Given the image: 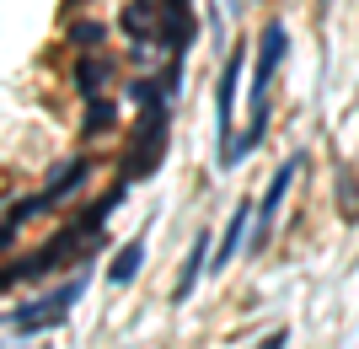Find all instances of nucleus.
Segmentation results:
<instances>
[{
	"mask_svg": "<svg viewBox=\"0 0 359 349\" xmlns=\"http://www.w3.org/2000/svg\"><path fill=\"white\" fill-rule=\"evenodd\" d=\"M140 258H145V237H135V242L123 247L118 258L107 263V279H113V285H135V274H140Z\"/></svg>",
	"mask_w": 359,
	"mask_h": 349,
	"instance_id": "obj_11",
	"label": "nucleus"
},
{
	"mask_svg": "<svg viewBox=\"0 0 359 349\" xmlns=\"http://www.w3.org/2000/svg\"><path fill=\"white\" fill-rule=\"evenodd\" d=\"M6 242H11V226H0V247H6Z\"/></svg>",
	"mask_w": 359,
	"mask_h": 349,
	"instance_id": "obj_17",
	"label": "nucleus"
},
{
	"mask_svg": "<svg viewBox=\"0 0 359 349\" xmlns=\"http://www.w3.org/2000/svg\"><path fill=\"white\" fill-rule=\"evenodd\" d=\"M338 215L348 226L359 220V172L354 167H338Z\"/></svg>",
	"mask_w": 359,
	"mask_h": 349,
	"instance_id": "obj_12",
	"label": "nucleus"
},
{
	"mask_svg": "<svg viewBox=\"0 0 359 349\" xmlns=\"http://www.w3.org/2000/svg\"><path fill=\"white\" fill-rule=\"evenodd\" d=\"M306 167V156H290V162H279V172H273V183H269V194H263V204H257V226H252V253L257 247H269V237H273V220H279V204H285V194H290V183H295V172Z\"/></svg>",
	"mask_w": 359,
	"mask_h": 349,
	"instance_id": "obj_3",
	"label": "nucleus"
},
{
	"mask_svg": "<svg viewBox=\"0 0 359 349\" xmlns=\"http://www.w3.org/2000/svg\"><path fill=\"white\" fill-rule=\"evenodd\" d=\"M241 60H247V54H231V60H225V70H220V91H215V124H220V129H215V135H220V156H225V145H231V119H236V86H241Z\"/></svg>",
	"mask_w": 359,
	"mask_h": 349,
	"instance_id": "obj_5",
	"label": "nucleus"
},
{
	"mask_svg": "<svg viewBox=\"0 0 359 349\" xmlns=\"http://www.w3.org/2000/svg\"><path fill=\"white\" fill-rule=\"evenodd\" d=\"M263 349H285V334H269V338H263Z\"/></svg>",
	"mask_w": 359,
	"mask_h": 349,
	"instance_id": "obj_16",
	"label": "nucleus"
},
{
	"mask_svg": "<svg viewBox=\"0 0 359 349\" xmlns=\"http://www.w3.org/2000/svg\"><path fill=\"white\" fill-rule=\"evenodd\" d=\"M81 178H86V162H65V167L54 172V183H48V188H43V194H48V204H54V199H60V194H70V188H75V183H81Z\"/></svg>",
	"mask_w": 359,
	"mask_h": 349,
	"instance_id": "obj_13",
	"label": "nucleus"
},
{
	"mask_svg": "<svg viewBox=\"0 0 359 349\" xmlns=\"http://www.w3.org/2000/svg\"><path fill=\"white\" fill-rule=\"evenodd\" d=\"M285 44H290L285 22H269V27H263V38H257V65H252V107H257V103H269V81H273V70H279V60H285Z\"/></svg>",
	"mask_w": 359,
	"mask_h": 349,
	"instance_id": "obj_4",
	"label": "nucleus"
},
{
	"mask_svg": "<svg viewBox=\"0 0 359 349\" xmlns=\"http://www.w3.org/2000/svg\"><path fill=\"white\" fill-rule=\"evenodd\" d=\"M107 81H113V60L91 48L86 60H81V70H75V86H81V97H97V91H102Z\"/></svg>",
	"mask_w": 359,
	"mask_h": 349,
	"instance_id": "obj_10",
	"label": "nucleus"
},
{
	"mask_svg": "<svg viewBox=\"0 0 359 349\" xmlns=\"http://www.w3.org/2000/svg\"><path fill=\"white\" fill-rule=\"evenodd\" d=\"M177 81V76H172ZM172 81H135L129 97L140 103V124H135V151H129V178H150L156 162L166 156V97Z\"/></svg>",
	"mask_w": 359,
	"mask_h": 349,
	"instance_id": "obj_1",
	"label": "nucleus"
},
{
	"mask_svg": "<svg viewBox=\"0 0 359 349\" xmlns=\"http://www.w3.org/2000/svg\"><path fill=\"white\" fill-rule=\"evenodd\" d=\"M113 113H118V107L107 103V97H91V107H86V135H107Z\"/></svg>",
	"mask_w": 359,
	"mask_h": 349,
	"instance_id": "obj_14",
	"label": "nucleus"
},
{
	"mask_svg": "<svg viewBox=\"0 0 359 349\" xmlns=\"http://www.w3.org/2000/svg\"><path fill=\"white\" fill-rule=\"evenodd\" d=\"M247 226H252V199H241V204H236V215L225 220V237H220V247H215V258H210V274H220L225 263L236 258V247L247 242Z\"/></svg>",
	"mask_w": 359,
	"mask_h": 349,
	"instance_id": "obj_6",
	"label": "nucleus"
},
{
	"mask_svg": "<svg viewBox=\"0 0 359 349\" xmlns=\"http://www.w3.org/2000/svg\"><path fill=\"white\" fill-rule=\"evenodd\" d=\"M81 296H86V269L75 274V279H65L54 296H43L38 306H22V312H11V328H22V334H32V328H38V334H43V328H60Z\"/></svg>",
	"mask_w": 359,
	"mask_h": 349,
	"instance_id": "obj_2",
	"label": "nucleus"
},
{
	"mask_svg": "<svg viewBox=\"0 0 359 349\" xmlns=\"http://www.w3.org/2000/svg\"><path fill=\"white\" fill-rule=\"evenodd\" d=\"M316 6H322V11H327V6H332V0H316Z\"/></svg>",
	"mask_w": 359,
	"mask_h": 349,
	"instance_id": "obj_18",
	"label": "nucleus"
},
{
	"mask_svg": "<svg viewBox=\"0 0 359 349\" xmlns=\"http://www.w3.org/2000/svg\"><path fill=\"white\" fill-rule=\"evenodd\" d=\"M204 258H210V231H198V237H194L188 263H182V274H177V290H172V301H188V296H194L198 274H204Z\"/></svg>",
	"mask_w": 359,
	"mask_h": 349,
	"instance_id": "obj_9",
	"label": "nucleus"
},
{
	"mask_svg": "<svg viewBox=\"0 0 359 349\" xmlns=\"http://www.w3.org/2000/svg\"><path fill=\"white\" fill-rule=\"evenodd\" d=\"M161 38L172 48H188V38H194V11H188V0H161Z\"/></svg>",
	"mask_w": 359,
	"mask_h": 349,
	"instance_id": "obj_8",
	"label": "nucleus"
},
{
	"mask_svg": "<svg viewBox=\"0 0 359 349\" xmlns=\"http://www.w3.org/2000/svg\"><path fill=\"white\" fill-rule=\"evenodd\" d=\"M70 38H75V48H86V54H91V48L102 44V27H97V22H81V27H75Z\"/></svg>",
	"mask_w": 359,
	"mask_h": 349,
	"instance_id": "obj_15",
	"label": "nucleus"
},
{
	"mask_svg": "<svg viewBox=\"0 0 359 349\" xmlns=\"http://www.w3.org/2000/svg\"><path fill=\"white\" fill-rule=\"evenodd\" d=\"M156 11H161V0H129V6H123V32H129L140 48H145L150 38H161V22H156Z\"/></svg>",
	"mask_w": 359,
	"mask_h": 349,
	"instance_id": "obj_7",
	"label": "nucleus"
}]
</instances>
